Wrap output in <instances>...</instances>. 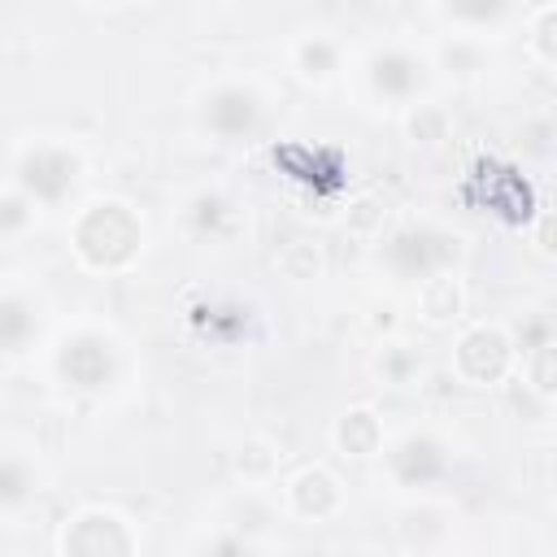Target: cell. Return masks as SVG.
<instances>
[{
	"mask_svg": "<svg viewBox=\"0 0 557 557\" xmlns=\"http://www.w3.org/2000/svg\"><path fill=\"white\" fill-rule=\"evenodd\" d=\"M322 252H318V244H309V239H287L278 252H274V270L283 274V278H292V283H309V278H318L322 274Z\"/></svg>",
	"mask_w": 557,
	"mask_h": 557,
	"instance_id": "cb8c5ba5",
	"label": "cell"
},
{
	"mask_svg": "<svg viewBox=\"0 0 557 557\" xmlns=\"http://www.w3.org/2000/svg\"><path fill=\"white\" fill-rule=\"evenodd\" d=\"M44 492V470L22 448H0V518L22 513Z\"/></svg>",
	"mask_w": 557,
	"mask_h": 557,
	"instance_id": "ac0fdd59",
	"label": "cell"
},
{
	"mask_svg": "<svg viewBox=\"0 0 557 557\" xmlns=\"http://www.w3.org/2000/svg\"><path fill=\"white\" fill-rule=\"evenodd\" d=\"M278 487H283V509L300 522H326L344 509V483L326 466H300Z\"/></svg>",
	"mask_w": 557,
	"mask_h": 557,
	"instance_id": "8fae6325",
	"label": "cell"
},
{
	"mask_svg": "<svg viewBox=\"0 0 557 557\" xmlns=\"http://www.w3.org/2000/svg\"><path fill=\"white\" fill-rule=\"evenodd\" d=\"M535 239H540L535 248H540L544 257H553V213H548L544 205H540V226H535Z\"/></svg>",
	"mask_w": 557,
	"mask_h": 557,
	"instance_id": "f1b7e54d",
	"label": "cell"
},
{
	"mask_svg": "<svg viewBox=\"0 0 557 557\" xmlns=\"http://www.w3.org/2000/svg\"><path fill=\"white\" fill-rule=\"evenodd\" d=\"M287 61H292L300 83L326 87V83H335L344 74V44L335 35H326V30H305V35L292 39Z\"/></svg>",
	"mask_w": 557,
	"mask_h": 557,
	"instance_id": "9a60e30c",
	"label": "cell"
},
{
	"mask_svg": "<svg viewBox=\"0 0 557 557\" xmlns=\"http://www.w3.org/2000/svg\"><path fill=\"white\" fill-rule=\"evenodd\" d=\"M396 326H400V318H396V309H392V305H374V309H370V331H374L379 339L396 335Z\"/></svg>",
	"mask_w": 557,
	"mask_h": 557,
	"instance_id": "83f0119b",
	"label": "cell"
},
{
	"mask_svg": "<svg viewBox=\"0 0 557 557\" xmlns=\"http://www.w3.org/2000/svg\"><path fill=\"white\" fill-rule=\"evenodd\" d=\"M387 444V431H383V418L374 405H348L335 422H331V448L339 457H352V461H366V457H379Z\"/></svg>",
	"mask_w": 557,
	"mask_h": 557,
	"instance_id": "2e32d148",
	"label": "cell"
},
{
	"mask_svg": "<svg viewBox=\"0 0 557 557\" xmlns=\"http://www.w3.org/2000/svg\"><path fill=\"white\" fill-rule=\"evenodd\" d=\"M57 557H139V535L126 513L83 505L57 531Z\"/></svg>",
	"mask_w": 557,
	"mask_h": 557,
	"instance_id": "9c48e42d",
	"label": "cell"
},
{
	"mask_svg": "<svg viewBox=\"0 0 557 557\" xmlns=\"http://www.w3.org/2000/svg\"><path fill=\"white\" fill-rule=\"evenodd\" d=\"M405 135L413 144H440L448 139V113L435 100H418L413 109H405Z\"/></svg>",
	"mask_w": 557,
	"mask_h": 557,
	"instance_id": "484cf974",
	"label": "cell"
},
{
	"mask_svg": "<svg viewBox=\"0 0 557 557\" xmlns=\"http://www.w3.org/2000/svg\"><path fill=\"white\" fill-rule=\"evenodd\" d=\"M35 222H39V209L17 187H0V239H26Z\"/></svg>",
	"mask_w": 557,
	"mask_h": 557,
	"instance_id": "d4e9b609",
	"label": "cell"
},
{
	"mask_svg": "<svg viewBox=\"0 0 557 557\" xmlns=\"http://www.w3.org/2000/svg\"><path fill=\"white\" fill-rule=\"evenodd\" d=\"M87 178V161L65 139H30L13 157V183L35 209H65Z\"/></svg>",
	"mask_w": 557,
	"mask_h": 557,
	"instance_id": "277c9868",
	"label": "cell"
},
{
	"mask_svg": "<svg viewBox=\"0 0 557 557\" xmlns=\"http://www.w3.org/2000/svg\"><path fill=\"white\" fill-rule=\"evenodd\" d=\"M48 370L70 396H104L122 379V339L96 322H74L52 339Z\"/></svg>",
	"mask_w": 557,
	"mask_h": 557,
	"instance_id": "3957f363",
	"label": "cell"
},
{
	"mask_svg": "<svg viewBox=\"0 0 557 557\" xmlns=\"http://www.w3.org/2000/svg\"><path fill=\"white\" fill-rule=\"evenodd\" d=\"M265 122V91L248 78H218L196 100V126L218 144H244Z\"/></svg>",
	"mask_w": 557,
	"mask_h": 557,
	"instance_id": "ba28073f",
	"label": "cell"
},
{
	"mask_svg": "<svg viewBox=\"0 0 557 557\" xmlns=\"http://www.w3.org/2000/svg\"><path fill=\"white\" fill-rule=\"evenodd\" d=\"M453 527H457V509L448 500H435V496H413L400 513H396V544L405 553H435L453 540Z\"/></svg>",
	"mask_w": 557,
	"mask_h": 557,
	"instance_id": "7c38bea8",
	"label": "cell"
},
{
	"mask_svg": "<svg viewBox=\"0 0 557 557\" xmlns=\"http://www.w3.org/2000/svg\"><path fill=\"white\" fill-rule=\"evenodd\" d=\"M518 370H522V387L535 392L540 400H553L557 396V339L531 348L518 357Z\"/></svg>",
	"mask_w": 557,
	"mask_h": 557,
	"instance_id": "603a6c76",
	"label": "cell"
},
{
	"mask_svg": "<svg viewBox=\"0 0 557 557\" xmlns=\"http://www.w3.org/2000/svg\"><path fill=\"white\" fill-rule=\"evenodd\" d=\"M278 466H283V448L270 435H248L235 448V474L244 479V487H270L278 479Z\"/></svg>",
	"mask_w": 557,
	"mask_h": 557,
	"instance_id": "ffe728a7",
	"label": "cell"
},
{
	"mask_svg": "<svg viewBox=\"0 0 557 557\" xmlns=\"http://www.w3.org/2000/svg\"><path fill=\"white\" fill-rule=\"evenodd\" d=\"M370 374L383 387H413L426 379V352H422V344H413L405 335H387V339H379V348L370 357Z\"/></svg>",
	"mask_w": 557,
	"mask_h": 557,
	"instance_id": "e0dca14e",
	"label": "cell"
},
{
	"mask_svg": "<svg viewBox=\"0 0 557 557\" xmlns=\"http://www.w3.org/2000/svg\"><path fill=\"white\" fill-rule=\"evenodd\" d=\"M448 374L461 387H496L518 374V348L505 322H470L457 331Z\"/></svg>",
	"mask_w": 557,
	"mask_h": 557,
	"instance_id": "52a82bcc",
	"label": "cell"
},
{
	"mask_svg": "<svg viewBox=\"0 0 557 557\" xmlns=\"http://www.w3.org/2000/svg\"><path fill=\"white\" fill-rule=\"evenodd\" d=\"M431 70H444L448 78L457 83H470L487 70V48L479 39H466V35H448L435 52H431Z\"/></svg>",
	"mask_w": 557,
	"mask_h": 557,
	"instance_id": "7402d4cb",
	"label": "cell"
},
{
	"mask_svg": "<svg viewBox=\"0 0 557 557\" xmlns=\"http://www.w3.org/2000/svg\"><path fill=\"white\" fill-rule=\"evenodd\" d=\"M48 309L26 283H0V357L17 361L44 344Z\"/></svg>",
	"mask_w": 557,
	"mask_h": 557,
	"instance_id": "30bf717a",
	"label": "cell"
},
{
	"mask_svg": "<svg viewBox=\"0 0 557 557\" xmlns=\"http://www.w3.org/2000/svg\"><path fill=\"white\" fill-rule=\"evenodd\" d=\"M435 70H431V52L405 44V39H383L370 44L361 57V83L379 104L392 109H413L418 100H426Z\"/></svg>",
	"mask_w": 557,
	"mask_h": 557,
	"instance_id": "8992f818",
	"label": "cell"
},
{
	"mask_svg": "<svg viewBox=\"0 0 557 557\" xmlns=\"http://www.w3.org/2000/svg\"><path fill=\"white\" fill-rule=\"evenodd\" d=\"M522 44L540 70L557 65V0H544L522 13Z\"/></svg>",
	"mask_w": 557,
	"mask_h": 557,
	"instance_id": "44dd1931",
	"label": "cell"
},
{
	"mask_svg": "<svg viewBox=\"0 0 557 557\" xmlns=\"http://www.w3.org/2000/svg\"><path fill=\"white\" fill-rule=\"evenodd\" d=\"M183 231L191 235V239H200V244H226V239H235L239 235V226H244V213H239V205L222 191V187H196L187 200H183Z\"/></svg>",
	"mask_w": 557,
	"mask_h": 557,
	"instance_id": "4fadbf2b",
	"label": "cell"
},
{
	"mask_svg": "<svg viewBox=\"0 0 557 557\" xmlns=\"http://www.w3.org/2000/svg\"><path fill=\"white\" fill-rule=\"evenodd\" d=\"M413 309H418V322L426 326H453L466 318V283L461 274H435L426 283L413 287Z\"/></svg>",
	"mask_w": 557,
	"mask_h": 557,
	"instance_id": "d6986e66",
	"label": "cell"
},
{
	"mask_svg": "<svg viewBox=\"0 0 557 557\" xmlns=\"http://www.w3.org/2000/svg\"><path fill=\"white\" fill-rule=\"evenodd\" d=\"M466 235L444 226V222H400L387 235H379L374 244V265L400 283V287H418L435 274H457L466 261Z\"/></svg>",
	"mask_w": 557,
	"mask_h": 557,
	"instance_id": "7a4b0ae2",
	"label": "cell"
},
{
	"mask_svg": "<svg viewBox=\"0 0 557 557\" xmlns=\"http://www.w3.org/2000/svg\"><path fill=\"white\" fill-rule=\"evenodd\" d=\"M196 557H257V544L248 535L231 531V527H218L213 535H205V544H200Z\"/></svg>",
	"mask_w": 557,
	"mask_h": 557,
	"instance_id": "4316f807",
	"label": "cell"
},
{
	"mask_svg": "<svg viewBox=\"0 0 557 557\" xmlns=\"http://www.w3.org/2000/svg\"><path fill=\"white\" fill-rule=\"evenodd\" d=\"M383 474L396 492H409V496H431L448 470H453V440L422 422V426H405L396 431L387 444H383Z\"/></svg>",
	"mask_w": 557,
	"mask_h": 557,
	"instance_id": "5b68a950",
	"label": "cell"
},
{
	"mask_svg": "<svg viewBox=\"0 0 557 557\" xmlns=\"http://www.w3.org/2000/svg\"><path fill=\"white\" fill-rule=\"evenodd\" d=\"M453 35H466V39H487V35H500L509 30L513 22H522L527 9L509 4V0H448V4H435L431 9Z\"/></svg>",
	"mask_w": 557,
	"mask_h": 557,
	"instance_id": "5bb4252c",
	"label": "cell"
},
{
	"mask_svg": "<svg viewBox=\"0 0 557 557\" xmlns=\"http://www.w3.org/2000/svg\"><path fill=\"white\" fill-rule=\"evenodd\" d=\"M70 252L91 274H122L144 252V218L122 196L87 200L70 218Z\"/></svg>",
	"mask_w": 557,
	"mask_h": 557,
	"instance_id": "6da1fadb",
	"label": "cell"
}]
</instances>
